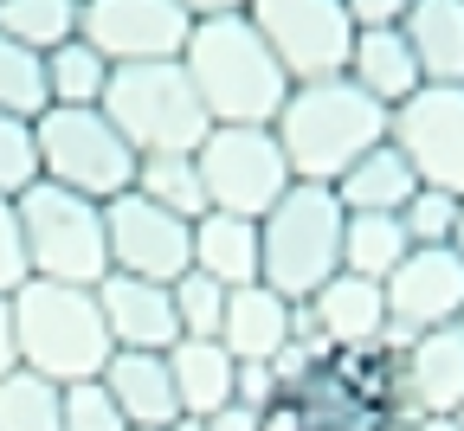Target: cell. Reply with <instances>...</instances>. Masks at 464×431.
I'll use <instances>...</instances> for the list:
<instances>
[{"instance_id": "obj_1", "label": "cell", "mask_w": 464, "mask_h": 431, "mask_svg": "<svg viewBox=\"0 0 464 431\" xmlns=\"http://www.w3.org/2000/svg\"><path fill=\"white\" fill-rule=\"evenodd\" d=\"M271 136L290 161V180L335 187L374 142H387V110L348 78H316V84H290L284 110L271 116Z\"/></svg>"}, {"instance_id": "obj_2", "label": "cell", "mask_w": 464, "mask_h": 431, "mask_svg": "<svg viewBox=\"0 0 464 431\" xmlns=\"http://www.w3.org/2000/svg\"><path fill=\"white\" fill-rule=\"evenodd\" d=\"M181 72L213 122H265L271 129V116L290 97L284 65L271 58V45L258 39V26L246 14L194 20V33L181 45Z\"/></svg>"}, {"instance_id": "obj_3", "label": "cell", "mask_w": 464, "mask_h": 431, "mask_svg": "<svg viewBox=\"0 0 464 431\" xmlns=\"http://www.w3.org/2000/svg\"><path fill=\"white\" fill-rule=\"evenodd\" d=\"M7 302H14V360L26 374L52 380V387L97 380L103 360L116 354L110 329H103V310H97V290L26 277Z\"/></svg>"}, {"instance_id": "obj_4", "label": "cell", "mask_w": 464, "mask_h": 431, "mask_svg": "<svg viewBox=\"0 0 464 431\" xmlns=\"http://www.w3.org/2000/svg\"><path fill=\"white\" fill-rule=\"evenodd\" d=\"M342 219L335 187L290 180V194L258 219V283L284 302H310L342 271Z\"/></svg>"}, {"instance_id": "obj_5", "label": "cell", "mask_w": 464, "mask_h": 431, "mask_svg": "<svg viewBox=\"0 0 464 431\" xmlns=\"http://www.w3.org/2000/svg\"><path fill=\"white\" fill-rule=\"evenodd\" d=\"M116 136H123L136 155H194L213 129V116L200 110L181 58H149V65H116L97 103Z\"/></svg>"}, {"instance_id": "obj_6", "label": "cell", "mask_w": 464, "mask_h": 431, "mask_svg": "<svg viewBox=\"0 0 464 431\" xmlns=\"http://www.w3.org/2000/svg\"><path fill=\"white\" fill-rule=\"evenodd\" d=\"M14 213H20V244H26V277L78 283V290H97L110 277V244H103V206L97 200L65 194L52 180H33L14 200Z\"/></svg>"}, {"instance_id": "obj_7", "label": "cell", "mask_w": 464, "mask_h": 431, "mask_svg": "<svg viewBox=\"0 0 464 431\" xmlns=\"http://www.w3.org/2000/svg\"><path fill=\"white\" fill-rule=\"evenodd\" d=\"M33 142H39V180L84 200H116L136 187V148L116 136V122L103 110H39L33 116Z\"/></svg>"}, {"instance_id": "obj_8", "label": "cell", "mask_w": 464, "mask_h": 431, "mask_svg": "<svg viewBox=\"0 0 464 431\" xmlns=\"http://www.w3.org/2000/svg\"><path fill=\"white\" fill-rule=\"evenodd\" d=\"M194 168H200V187H207L213 213L265 219L290 194V161L265 122H213L207 142L194 148Z\"/></svg>"}, {"instance_id": "obj_9", "label": "cell", "mask_w": 464, "mask_h": 431, "mask_svg": "<svg viewBox=\"0 0 464 431\" xmlns=\"http://www.w3.org/2000/svg\"><path fill=\"white\" fill-rule=\"evenodd\" d=\"M246 20L258 26V39L271 45L290 84L342 78L348 45H355V20L342 0H252Z\"/></svg>"}, {"instance_id": "obj_10", "label": "cell", "mask_w": 464, "mask_h": 431, "mask_svg": "<svg viewBox=\"0 0 464 431\" xmlns=\"http://www.w3.org/2000/svg\"><path fill=\"white\" fill-rule=\"evenodd\" d=\"M387 142L406 155L420 187L464 200V84H420L400 110H387Z\"/></svg>"}, {"instance_id": "obj_11", "label": "cell", "mask_w": 464, "mask_h": 431, "mask_svg": "<svg viewBox=\"0 0 464 431\" xmlns=\"http://www.w3.org/2000/svg\"><path fill=\"white\" fill-rule=\"evenodd\" d=\"M194 20L181 0H78V39H91L110 65H149L181 58Z\"/></svg>"}, {"instance_id": "obj_12", "label": "cell", "mask_w": 464, "mask_h": 431, "mask_svg": "<svg viewBox=\"0 0 464 431\" xmlns=\"http://www.w3.org/2000/svg\"><path fill=\"white\" fill-rule=\"evenodd\" d=\"M188 225L155 200H142L136 187L103 200V244H110V271L123 277H149V283H174L188 271Z\"/></svg>"}, {"instance_id": "obj_13", "label": "cell", "mask_w": 464, "mask_h": 431, "mask_svg": "<svg viewBox=\"0 0 464 431\" xmlns=\"http://www.w3.org/2000/svg\"><path fill=\"white\" fill-rule=\"evenodd\" d=\"M381 296H387V329H400L406 341L426 329H451L464 316V258L451 244H413L381 283Z\"/></svg>"}, {"instance_id": "obj_14", "label": "cell", "mask_w": 464, "mask_h": 431, "mask_svg": "<svg viewBox=\"0 0 464 431\" xmlns=\"http://www.w3.org/2000/svg\"><path fill=\"white\" fill-rule=\"evenodd\" d=\"M464 406V329H426L400 348V418H451Z\"/></svg>"}, {"instance_id": "obj_15", "label": "cell", "mask_w": 464, "mask_h": 431, "mask_svg": "<svg viewBox=\"0 0 464 431\" xmlns=\"http://www.w3.org/2000/svg\"><path fill=\"white\" fill-rule=\"evenodd\" d=\"M97 310H103L110 348L168 354L174 341H181V322H174V296H168V283H149V277H123V271H110V277L97 283Z\"/></svg>"}, {"instance_id": "obj_16", "label": "cell", "mask_w": 464, "mask_h": 431, "mask_svg": "<svg viewBox=\"0 0 464 431\" xmlns=\"http://www.w3.org/2000/svg\"><path fill=\"white\" fill-rule=\"evenodd\" d=\"M123 412V425L136 431H168L181 418V399H174V380H168V354H136V348H116L97 374Z\"/></svg>"}, {"instance_id": "obj_17", "label": "cell", "mask_w": 464, "mask_h": 431, "mask_svg": "<svg viewBox=\"0 0 464 431\" xmlns=\"http://www.w3.org/2000/svg\"><path fill=\"white\" fill-rule=\"evenodd\" d=\"M342 78L355 84V91H368L381 110H400L406 97L426 84V72H420V58H413V45H406L400 26H362L355 45H348Z\"/></svg>"}, {"instance_id": "obj_18", "label": "cell", "mask_w": 464, "mask_h": 431, "mask_svg": "<svg viewBox=\"0 0 464 431\" xmlns=\"http://www.w3.org/2000/svg\"><path fill=\"white\" fill-rule=\"evenodd\" d=\"M290 316H297V302H284L265 283H239V290H226L219 348L232 360H277L284 341H290Z\"/></svg>"}, {"instance_id": "obj_19", "label": "cell", "mask_w": 464, "mask_h": 431, "mask_svg": "<svg viewBox=\"0 0 464 431\" xmlns=\"http://www.w3.org/2000/svg\"><path fill=\"white\" fill-rule=\"evenodd\" d=\"M310 322H316V335L329 341V348H362V341H381L387 335V296H381V283L374 277H348V271H335L310 302Z\"/></svg>"}, {"instance_id": "obj_20", "label": "cell", "mask_w": 464, "mask_h": 431, "mask_svg": "<svg viewBox=\"0 0 464 431\" xmlns=\"http://www.w3.org/2000/svg\"><path fill=\"white\" fill-rule=\"evenodd\" d=\"M188 271L239 290V283H258V219H239V213H200L188 225Z\"/></svg>"}, {"instance_id": "obj_21", "label": "cell", "mask_w": 464, "mask_h": 431, "mask_svg": "<svg viewBox=\"0 0 464 431\" xmlns=\"http://www.w3.org/2000/svg\"><path fill=\"white\" fill-rule=\"evenodd\" d=\"M232 374H239V360L219 341L181 335L168 348V380H174V399H181V418H213L219 406H232Z\"/></svg>"}, {"instance_id": "obj_22", "label": "cell", "mask_w": 464, "mask_h": 431, "mask_svg": "<svg viewBox=\"0 0 464 431\" xmlns=\"http://www.w3.org/2000/svg\"><path fill=\"white\" fill-rule=\"evenodd\" d=\"M426 84H464V0H413L400 20Z\"/></svg>"}, {"instance_id": "obj_23", "label": "cell", "mask_w": 464, "mask_h": 431, "mask_svg": "<svg viewBox=\"0 0 464 431\" xmlns=\"http://www.w3.org/2000/svg\"><path fill=\"white\" fill-rule=\"evenodd\" d=\"M413 194H420V174L406 168V155H400L393 142H374L355 168L335 180L342 213H400Z\"/></svg>"}, {"instance_id": "obj_24", "label": "cell", "mask_w": 464, "mask_h": 431, "mask_svg": "<svg viewBox=\"0 0 464 431\" xmlns=\"http://www.w3.org/2000/svg\"><path fill=\"white\" fill-rule=\"evenodd\" d=\"M406 252H413V238H406L400 213H348V219H342V271H348V277L387 283Z\"/></svg>"}, {"instance_id": "obj_25", "label": "cell", "mask_w": 464, "mask_h": 431, "mask_svg": "<svg viewBox=\"0 0 464 431\" xmlns=\"http://www.w3.org/2000/svg\"><path fill=\"white\" fill-rule=\"evenodd\" d=\"M110 58L91 45V39H65V45H52L45 52V97L58 110H97L103 103V84H110Z\"/></svg>"}, {"instance_id": "obj_26", "label": "cell", "mask_w": 464, "mask_h": 431, "mask_svg": "<svg viewBox=\"0 0 464 431\" xmlns=\"http://www.w3.org/2000/svg\"><path fill=\"white\" fill-rule=\"evenodd\" d=\"M136 194L155 200L174 219H200L207 213V187H200L194 155H142L136 161Z\"/></svg>"}, {"instance_id": "obj_27", "label": "cell", "mask_w": 464, "mask_h": 431, "mask_svg": "<svg viewBox=\"0 0 464 431\" xmlns=\"http://www.w3.org/2000/svg\"><path fill=\"white\" fill-rule=\"evenodd\" d=\"M78 33V0H0V39L52 52Z\"/></svg>"}, {"instance_id": "obj_28", "label": "cell", "mask_w": 464, "mask_h": 431, "mask_svg": "<svg viewBox=\"0 0 464 431\" xmlns=\"http://www.w3.org/2000/svg\"><path fill=\"white\" fill-rule=\"evenodd\" d=\"M0 431H65L58 418V387L14 367V374H0Z\"/></svg>"}, {"instance_id": "obj_29", "label": "cell", "mask_w": 464, "mask_h": 431, "mask_svg": "<svg viewBox=\"0 0 464 431\" xmlns=\"http://www.w3.org/2000/svg\"><path fill=\"white\" fill-rule=\"evenodd\" d=\"M39 110H52V97H45V52L0 39V116H26L33 122Z\"/></svg>"}, {"instance_id": "obj_30", "label": "cell", "mask_w": 464, "mask_h": 431, "mask_svg": "<svg viewBox=\"0 0 464 431\" xmlns=\"http://www.w3.org/2000/svg\"><path fill=\"white\" fill-rule=\"evenodd\" d=\"M168 296H174V322H181V335H194V341H219L226 283H213V277H200V271H181V277L168 283Z\"/></svg>"}, {"instance_id": "obj_31", "label": "cell", "mask_w": 464, "mask_h": 431, "mask_svg": "<svg viewBox=\"0 0 464 431\" xmlns=\"http://www.w3.org/2000/svg\"><path fill=\"white\" fill-rule=\"evenodd\" d=\"M39 180V142L26 116H0V200H20Z\"/></svg>"}, {"instance_id": "obj_32", "label": "cell", "mask_w": 464, "mask_h": 431, "mask_svg": "<svg viewBox=\"0 0 464 431\" xmlns=\"http://www.w3.org/2000/svg\"><path fill=\"white\" fill-rule=\"evenodd\" d=\"M58 418H65V431H130L103 380H72V387H58Z\"/></svg>"}, {"instance_id": "obj_33", "label": "cell", "mask_w": 464, "mask_h": 431, "mask_svg": "<svg viewBox=\"0 0 464 431\" xmlns=\"http://www.w3.org/2000/svg\"><path fill=\"white\" fill-rule=\"evenodd\" d=\"M400 225L413 244H451V225H458V194H439V187H420L413 200L400 206Z\"/></svg>"}, {"instance_id": "obj_34", "label": "cell", "mask_w": 464, "mask_h": 431, "mask_svg": "<svg viewBox=\"0 0 464 431\" xmlns=\"http://www.w3.org/2000/svg\"><path fill=\"white\" fill-rule=\"evenodd\" d=\"M26 283V244H20V213L14 200H0V296H14Z\"/></svg>"}, {"instance_id": "obj_35", "label": "cell", "mask_w": 464, "mask_h": 431, "mask_svg": "<svg viewBox=\"0 0 464 431\" xmlns=\"http://www.w3.org/2000/svg\"><path fill=\"white\" fill-rule=\"evenodd\" d=\"M277 393H284V387H277V374H271V360H239V374H232V399H239V406L265 412Z\"/></svg>"}, {"instance_id": "obj_36", "label": "cell", "mask_w": 464, "mask_h": 431, "mask_svg": "<svg viewBox=\"0 0 464 431\" xmlns=\"http://www.w3.org/2000/svg\"><path fill=\"white\" fill-rule=\"evenodd\" d=\"M348 7V20H355V33L362 26H400L406 14H413V0H342Z\"/></svg>"}, {"instance_id": "obj_37", "label": "cell", "mask_w": 464, "mask_h": 431, "mask_svg": "<svg viewBox=\"0 0 464 431\" xmlns=\"http://www.w3.org/2000/svg\"><path fill=\"white\" fill-rule=\"evenodd\" d=\"M258 431H310V418H304L297 393H277V399L258 412Z\"/></svg>"}, {"instance_id": "obj_38", "label": "cell", "mask_w": 464, "mask_h": 431, "mask_svg": "<svg viewBox=\"0 0 464 431\" xmlns=\"http://www.w3.org/2000/svg\"><path fill=\"white\" fill-rule=\"evenodd\" d=\"M207 431H258V412L232 399V406H219V412L207 418Z\"/></svg>"}, {"instance_id": "obj_39", "label": "cell", "mask_w": 464, "mask_h": 431, "mask_svg": "<svg viewBox=\"0 0 464 431\" xmlns=\"http://www.w3.org/2000/svg\"><path fill=\"white\" fill-rule=\"evenodd\" d=\"M252 0H181L188 20H226V14H246Z\"/></svg>"}, {"instance_id": "obj_40", "label": "cell", "mask_w": 464, "mask_h": 431, "mask_svg": "<svg viewBox=\"0 0 464 431\" xmlns=\"http://www.w3.org/2000/svg\"><path fill=\"white\" fill-rule=\"evenodd\" d=\"M14 367H20L14 360V302L0 296V374H14Z\"/></svg>"}, {"instance_id": "obj_41", "label": "cell", "mask_w": 464, "mask_h": 431, "mask_svg": "<svg viewBox=\"0 0 464 431\" xmlns=\"http://www.w3.org/2000/svg\"><path fill=\"white\" fill-rule=\"evenodd\" d=\"M387 431H458V418H406V425H387Z\"/></svg>"}, {"instance_id": "obj_42", "label": "cell", "mask_w": 464, "mask_h": 431, "mask_svg": "<svg viewBox=\"0 0 464 431\" xmlns=\"http://www.w3.org/2000/svg\"><path fill=\"white\" fill-rule=\"evenodd\" d=\"M451 252L464 258V200H458V225H451Z\"/></svg>"}, {"instance_id": "obj_43", "label": "cell", "mask_w": 464, "mask_h": 431, "mask_svg": "<svg viewBox=\"0 0 464 431\" xmlns=\"http://www.w3.org/2000/svg\"><path fill=\"white\" fill-rule=\"evenodd\" d=\"M168 431H207V418H174Z\"/></svg>"}, {"instance_id": "obj_44", "label": "cell", "mask_w": 464, "mask_h": 431, "mask_svg": "<svg viewBox=\"0 0 464 431\" xmlns=\"http://www.w3.org/2000/svg\"><path fill=\"white\" fill-rule=\"evenodd\" d=\"M451 418H458V431H464V406H458V412H451Z\"/></svg>"}, {"instance_id": "obj_45", "label": "cell", "mask_w": 464, "mask_h": 431, "mask_svg": "<svg viewBox=\"0 0 464 431\" xmlns=\"http://www.w3.org/2000/svg\"><path fill=\"white\" fill-rule=\"evenodd\" d=\"M458 329H464V316H458Z\"/></svg>"}, {"instance_id": "obj_46", "label": "cell", "mask_w": 464, "mask_h": 431, "mask_svg": "<svg viewBox=\"0 0 464 431\" xmlns=\"http://www.w3.org/2000/svg\"><path fill=\"white\" fill-rule=\"evenodd\" d=\"M130 431H136V425H130Z\"/></svg>"}]
</instances>
